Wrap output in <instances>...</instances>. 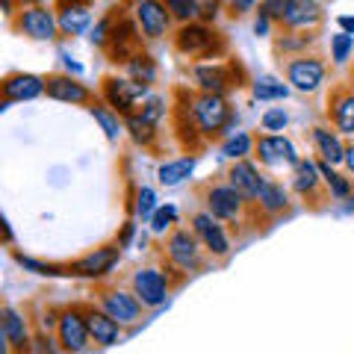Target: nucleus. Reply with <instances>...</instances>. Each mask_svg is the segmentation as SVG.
<instances>
[{
    "label": "nucleus",
    "mask_w": 354,
    "mask_h": 354,
    "mask_svg": "<svg viewBox=\"0 0 354 354\" xmlns=\"http://www.w3.org/2000/svg\"><path fill=\"white\" fill-rule=\"evenodd\" d=\"M174 50L180 57L192 59V62H204V59H218L227 50V39L218 30H213L204 21H192V24H180L174 32Z\"/></svg>",
    "instance_id": "f257e3e1"
},
{
    "label": "nucleus",
    "mask_w": 354,
    "mask_h": 354,
    "mask_svg": "<svg viewBox=\"0 0 354 354\" xmlns=\"http://www.w3.org/2000/svg\"><path fill=\"white\" fill-rule=\"evenodd\" d=\"M192 109L198 118L204 139H218L225 136L227 127L234 124V109L225 101V95H209V92H198L192 95Z\"/></svg>",
    "instance_id": "f03ea898"
},
{
    "label": "nucleus",
    "mask_w": 354,
    "mask_h": 354,
    "mask_svg": "<svg viewBox=\"0 0 354 354\" xmlns=\"http://www.w3.org/2000/svg\"><path fill=\"white\" fill-rule=\"evenodd\" d=\"M101 95L109 109H115L121 118H130L133 113H139V104L148 101V86L145 83H136L130 77H115L109 74L101 80Z\"/></svg>",
    "instance_id": "7ed1b4c3"
},
{
    "label": "nucleus",
    "mask_w": 354,
    "mask_h": 354,
    "mask_svg": "<svg viewBox=\"0 0 354 354\" xmlns=\"http://www.w3.org/2000/svg\"><path fill=\"white\" fill-rule=\"evenodd\" d=\"M204 207L207 213H213L218 221H230V225H239L245 209L254 207L239 189H234L230 183H209L204 189Z\"/></svg>",
    "instance_id": "20e7f679"
},
{
    "label": "nucleus",
    "mask_w": 354,
    "mask_h": 354,
    "mask_svg": "<svg viewBox=\"0 0 354 354\" xmlns=\"http://www.w3.org/2000/svg\"><path fill=\"white\" fill-rule=\"evenodd\" d=\"M104 50H106L109 62H115V65H127L130 59H136L139 53H145V44H142V30H139L136 21L118 15Z\"/></svg>",
    "instance_id": "39448f33"
},
{
    "label": "nucleus",
    "mask_w": 354,
    "mask_h": 354,
    "mask_svg": "<svg viewBox=\"0 0 354 354\" xmlns=\"http://www.w3.org/2000/svg\"><path fill=\"white\" fill-rule=\"evenodd\" d=\"M204 242L189 227H174L165 239V257L180 272H198L204 266Z\"/></svg>",
    "instance_id": "423d86ee"
},
{
    "label": "nucleus",
    "mask_w": 354,
    "mask_h": 354,
    "mask_svg": "<svg viewBox=\"0 0 354 354\" xmlns=\"http://www.w3.org/2000/svg\"><path fill=\"white\" fill-rule=\"evenodd\" d=\"M174 97H177V104L171 109L174 136L186 151H198L204 145V133L198 127V118H195V109H192V92L189 88H174Z\"/></svg>",
    "instance_id": "0eeeda50"
},
{
    "label": "nucleus",
    "mask_w": 354,
    "mask_h": 354,
    "mask_svg": "<svg viewBox=\"0 0 354 354\" xmlns=\"http://www.w3.org/2000/svg\"><path fill=\"white\" fill-rule=\"evenodd\" d=\"M57 342L65 354H83L88 351V342H92V334H88L86 316L80 304L62 307L59 313V325H57Z\"/></svg>",
    "instance_id": "6e6552de"
},
{
    "label": "nucleus",
    "mask_w": 354,
    "mask_h": 354,
    "mask_svg": "<svg viewBox=\"0 0 354 354\" xmlns=\"http://www.w3.org/2000/svg\"><path fill=\"white\" fill-rule=\"evenodd\" d=\"M239 77H242V65L236 59L227 62H198L195 65V83L201 92L209 95H225L227 88H239Z\"/></svg>",
    "instance_id": "1a4fd4ad"
},
{
    "label": "nucleus",
    "mask_w": 354,
    "mask_h": 354,
    "mask_svg": "<svg viewBox=\"0 0 354 354\" xmlns=\"http://www.w3.org/2000/svg\"><path fill=\"white\" fill-rule=\"evenodd\" d=\"M283 74H286V80L292 83V88L310 95L325 83L328 65L322 62V57H316V53H301V57H290L283 62Z\"/></svg>",
    "instance_id": "9d476101"
},
{
    "label": "nucleus",
    "mask_w": 354,
    "mask_h": 354,
    "mask_svg": "<svg viewBox=\"0 0 354 354\" xmlns=\"http://www.w3.org/2000/svg\"><path fill=\"white\" fill-rule=\"evenodd\" d=\"M130 286H133V295H136L145 307H162L171 295L169 278H165L160 269H153V266H142V269L133 272Z\"/></svg>",
    "instance_id": "9b49d317"
},
{
    "label": "nucleus",
    "mask_w": 354,
    "mask_h": 354,
    "mask_svg": "<svg viewBox=\"0 0 354 354\" xmlns=\"http://www.w3.org/2000/svg\"><path fill=\"white\" fill-rule=\"evenodd\" d=\"M97 304H101L104 313H109L121 325H136L142 319V307H145L133 292L115 290V286H101L97 290Z\"/></svg>",
    "instance_id": "f8f14e48"
},
{
    "label": "nucleus",
    "mask_w": 354,
    "mask_h": 354,
    "mask_svg": "<svg viewBox=\"0 0 354 354\" xmlns=\"http://www.w3.org/2000/svg\"><path fill=\"white\" fill-rule=\"evenodd\" d=\"M12 27L18 32H24L27 39L50 41V39H57L59 21L53 18V12H50V9H44V6H24V9H21V15L12 18Z\"/></svg>",
    "instance_id": "ddd939ff"
},
{
    "label": "nucleus",
    "mask_w": 354,
    "mask_h": 354,
    "mask_svg": "<svg viewBox=\"0 0 354 354\" xmlns=\"http://www.w3.org/2000/svg\"><path fill=\"white\" fill-rule=\"evenodd\" d=\"M118 257H121V245L115 239L113 245H101V248L88 251L86 257L68 263L65 269H68V274H74V278H104L106 272H113Z\"/></svg>",
    "instance_id": "4468645a"
},
{
    "label": "nucleus",
    "mask_w": 354,
    "mask_h": 354,
    "mask_svg": "<svg viewBox=\"0 0 354 354\" xmlns=\"http://www.w3.org/2000/svg\"><path fill=\"white\" fill-rule=\"evenodd\" d=\"M254 153L260 157L263 165H269V169H278V165H295L301 162V157L295 153L292 142L286 136H278V133H263V136L254 139Z\"/></svg>",
    "instance_id": "2eb2a0df"
},
{
    "label": "nucleus",
    "mask_w": 354,
    "mask_h": 354,
    "mask_svg": "<svg viewBox=\"0 0 354 354\" xmlns=\"http://www.w3.org/2000/svg\"><path fill=\"white\" fill-rule=\"evenodd\" d=\"M44 95L62 104H74V106H86L95 104L92 88H86L80 80H74L71 74H48L44 77Z\"/></svg>",
    "instance_id": "dca6fc26"
},
{
    "label": "nucleus",
    "mask_w": 354,
    "mask_h": 354,
    "mask_svg": "<svg viewBox=\"0 0 354 354\" xmlns=\"http://www.w3.org/2000/svg\"><path fill=\"white\" fill-rule=\"evenodd\" d=\"M171 12L162 0H139L136 3V24L145 39H162L171 30Z\"/></svg>",
    "instance_id": "f3484780"
},
{
    "label": "nucleus",
    "mask_w": 354,
    "mask_h": 354,
    "mask_svg": "<svg viewBox=\"0 0 354 354\" xmlns=\"http://www.w3.org/2000/svg\"><path fill=\"white\" fill-rule=\"evenodd\" d=\"M328 118L339 133L354 136V88L348 83H337L328 95Z\"/></svg>",
    "instance_id": "a211bd4d"
},
{
    "label": "nucleus",
    "mask_w": 354,
    "mask_h": 354,
    "mask_svg": "<svg viewBox=\"0 0 354 354\" xmlns=\"http://www.w3.org/2000/svg\"><path fill=\"white\" fill-rule=\"evenodd\" d=\"M3 342H6L3 354H30L32 351L30 325L12 304H3Z\"/></svg>",
    "instance_id": "6ab92c4d"
},
{
    "label": "nucleus",
    "mask_w": 354,
    "mask_h": 354,
    "mask_svg": "<svg viewBox=\"0 0 354 354\" xmlns=\"http://www.w3.org/2000/svg\"><path fill=\"white\" fill-rule=\"evenodd\" d=\"M192 230L198 234V239L204 242V248L213 254V257H227L230 251V242H227V234L221 227V221L213 216V213H195L192 216Z\"/></svg>",
    "instance_id": "aec40b11"
},
{
    "label": "nucleus",
    "mask_w": 354,
    "mask_h": 354,
    "mask_svg": "<svg viewBox=\"0 0 354 354\" xmlns=\"http://www.w3.org/2000/svg\"><path fill=\"white\" fill-rule=\"evenodd\" d=\"M0 92H3V106L0 109H6L9 104H15V101H32V97L44 95V77L24 74V71L6 74L3 83H0Z\"/></svg>",
    "instance_id": "412c9836"
},
{
    "label": "nucleus",
    "mask_w": 354,
    "mask_h": 354,
    "mask_svg": "<svg viewBox=\"0 0 354 354\" xmlns=\"http://www.w3.org/2000/svg\"><path fill=\"white\" fill-rule=\"evenodd\" d=\"M83 307V316H86V325H88V334H92V342H97L101 348L115 346L121 339V322H115L109 313H104L101 307L95 304H80Z\"/></svg>",
    "instance_id": "4be33fe9"
},
{
    "label": "nucleus",
    "mask_w": 354,
    "mask_h": 354,
    "mask_svg": "<svg viewBox=\"0 0 354 354\" xmlns=\"http://www.w3.org/2000/svg\"><path fill=\"white\" fill-rule=\"evenodd\" d=\"M325 21V9L316 0H290L283 9L281 27L283 30H313Z\"/></svg>",
    "instance_id": "5701e85b"
},
{
    "label": "nucleus",
    "mask_w": 354,
    "mask_h": 354,
    "mask_svg": "<svg viewBox=\"0 0 354 354\" xmlns=\"http://www.w3.org/2000/svg\"><path fill=\"white\" fill-rule=\"evenodd\" d=\"M227 183L234 186V189H239L251 204H257V195L263 189L266 177L260 174V169L251 160H236L234 165H230V171H227Z\"/></svg>",
    "instance_id": "b1692460"
},
{
    "label": "nucleus",
    "mask_w": 354,
    "mask_h": 354,
    "mask_svg": "<svg viewBox=\"0 0 354 354\" xmlns=\"http://www.w3.org/2000/svg\"><path fill=\"white\" fill-rule=\"evenodd\" d=\"M292 189L301 198H325L322 192V174H319V165L313 160H304L292 169Z\"/></svg>",
    "instance_id": "393cba45"
},
{
    "label": "nucleus",
    "mask_w": 354,
    "mask_h": 354,
    "mask_svg": "<svg viewBox=\"0 0 354 354\" xmlns=\"http://www.w3.org/2000/svg\"><path fill=\"white\" fill-rule=\"evenodd\" d=\"M310 136H313L316 153H319V157H322L325 162H330V165L346 162V145L339 142L337 130H330V127H325V124H316L313 130H310Z\"/></svg>",
    "instance_id": "a878e982"
},
{
    "label": "nucleus",
    "mask_w": 354,
    "mask_h": 354,
    "mask_svg": "<svg viewBox=\"0 0 354 354\" xmlns=\"http://www.w3.org/2000/svg\"><path fill=\"white\" fill-rule=\"evenodd\" d=\"M257 207H260V213H266V216H281L283 209L290 207V192L283 189V183L266 180L260 195H257Z\"/></svg>",
    "instance_id": "bb28decb"
},
{
    "label": "nucleus",
    "mask_w": 354,
    "mask_h": 354,
    "mask_svg": "<svg viewBox=\"0 0 354 354\" xmlns=\"http://www.w3.org/2000/svg\"><path fill=\"white\" fill-rule=\"evenodd\" d=\"M92 6H65V9H57V21H59V32L62 36H80V32L88 27L92 21Z\"/></svg>",
    "instance_id": "cd10ccee"
},
{
    "label": "nucleus",
    "mask_w": 354,
    "mask_h": 354,
    "mask_svg": "<svg viewBox=\"0 0 354 354\" xmlns=\"http://www.w3.org/2000/svg\"><path fill=\"white\" fill-rule=\"evenodd\" d=\"M319 174H322V180L328 186V198H334V201H346V198L354 195V180H348V177H342L339 171L330 169V162L319 160Z\"/></svg>",
    "instance_id": "c85d7f7f"
},
{
    "label": "nucleus",
    "mask_w": 354,
    "mask_h": 354,
    "mask_svg": "<svg viewBox=\"0 0 354 354\" xmlns=\"http://www.w3.org/2000/svg\"><path fill=\"white\" fill-rule=\"evenodd\" d=\"M124 127L130 130V136H133V142L136 145H142V148H153L157 145V136H160V124H153V121H148L142 113H133L130 118H124Z\"/></svg>",
    "instance_id": "c756f323"
},
{
    "label": "nucleus",
    "mask_w": 354,
    "mask_h": 354,
    "mask_svg": "<svg viewBox=\"0 0 354 354\" xmlns=\"http://www.w3.org/2000/svg\"><path fill=\"white\" fill-rule=\"evenodd\" d=\"M192 171H195V157H180V160L162 162L160 165V183L162 186H177V183H183Z\"/></svg>",
    "instance_id": "7c9ffc66"
},
{
    "label": "nucleus",
    "mask_w": 354,
    "mask_h": 354,
    "mask_svg": "<svg viewBox=\"0 0 354 354\" xmlns=\"http://www.w3.org/2000/svg\"><path fill=\"white\" fill-rule=\"evenodd\" d=\"M310 44H316L313 32L307 36L304 30H286L283 36L274 39V53H283V57H290V53H295V50H307Z\"/></svg>",
    "instance_id": "2f4dec72"
},
{
    "label": "nucleus",
    "mask_w": 354,
    "mask_h": 354,
    "mask_svg": "<svg viewBox=\"0 0 354 354\" xmlns=\"http://www.w3.org/2000/svg\"><path fill=\"white\" fill-rule=\"evenodd\" d=\"M124 68H127V74H130V80H136V83L151 86L153 80H157V62L151 59V53H139V57L130 59Z\"/></svg>",
    "instance_id": "473e14b6"
},
{
    "label": "nucleus",
    "mask_w": 354,
    "mask_h": 354,
    "mask_svg": "<svg viewBox=\"0 0 354 354\" xmlns=\"http://www.w3.org/2000/svg\"><path fill=\"white\" fill-rule=\"evenodd\" d=\"M251 92L257 101H283L286 95H290V86L281 83V80H272V77H263L251 86Z\"/></svg>",
    "instance_id": "72a5a7b5"
},
{
    "label": "nucleus",
    "mask_w": 354,
    "mask_h": 354,
    "mask_svg": "<svg viewBox=\"0 0 354 354\" xmlns=\"http://www.w3.org/2000/svg\"><path fill=\"white\" fill-rule=\"evenodd\" d=\"M88 109H92V115H95V121H97V124L104 127L106 139H109V142H115V139L121 136V118H118V113H115V109L101 106V104H92Z\"/></svg>",
    "instance_id": "f704fd0d"
},
{
    "label": "nucleus",
    "mask_w": 354,
    "mask_h": 354,
    "mask_svg": "<svg viewBox=\"0 0 354 354\" xmlns=\"http://www.w3.org/2000/svg\"><path fill=\"white\" fill-rule=\"evenodd\" d=\"M221 151H225V157H230V160H245L254 151V136L251 133H236V136H230L225 145H221Z\"/></svg>",
    "instance_id": "c9c22d12"
},
{
    "label": "nucleus",
    "mask_w": 354,
    "mask_h": 354,
    "mask_svg": "<svg viewBox=\"0 0 354 354\" xmlns=\"http://www.w3.org/2000/svg\"><path fill=\"white\" fill-rule=\"evenodd\" d=\"M165 6H169L171 18L177 21V24H192V21H198V6L195 0H162Z\"/></svg>",
    "instance_id": "e433bc0d"
},
{
    "label": "nucleus",
    "mask_w": 354,
    "mask_h": 354,
    "mask_svg": "<svg viewBox=\"0 0 354 354\" xmlns=\"http://www.w3.org/2000/svg\"><path fill=\"white\" fill-rule=\"evenodd\" d=\"M15 263L21 266V269L27 272H36V274H68V269L65 266H53V263H41L36 257H24V254H12Z\"/></svg>",
    "instance_id": "4c0bfd02"
},
{
    "label": "nucleus",
    "mask_w": 354,
    "mask_h": 354,
    "mask_svg": "<svg viewBox=\"0 0 354 354\" xmlns=\"http://www.w3.org/2000/svg\"><path fill=\"white\" fill-rule=\"evenodd\" d=\"M354 50V36H348V32H334L330 36V59H334L337 65H342Z\"/></svg>",
    "instance_id": "58836bf2"
},
{
    "label": "nucleus",
    "mask_w": 354,
    "mask_h": 354,
    "mask_svg": "<svg viewBox=\"0 0 354 354\" xmlns=\"http://www.w3.org/2000/svg\"><path fill=\"white\" fill-rule=\"evenodd\" d=\"M174 221H177V209H174L171 204L160 207L157 213H153V218H151V230H153V236H162L165 230H171V227H174Z\"/></svg>",
    "instance_id": "ea45409f"
},
{
    "label": "nucleus",
    "mask_w": 354,
    "mask_h": 354,
    "mask_svg": "<svg viewBox=\"0 0 354 354\" xmlns=\"http://www.w3.org/2000/svg\"><path fill=\"white\" fill-rule=\"evenodd\" d=\"M157 192L148 189V186H142L139 195H136V216L139 218H153V213H157Z\"/></svg>",
    "instance_id": "a19ab883"
},
{
    "label": "nucleus",
    "mask_w": 354,
    "mask_h": 354,
    "mask_svg": "<svg viewBox=\"0 0 354 354\" xmlns=\"http://www.w3.org/2000/svg\"><path fill=\"white\" fill-rule=\"evenodd\" d=\"M260 124H263V130H269V133H278V130H283L286 124H290V115H286L281 106H272V109H266V113H263Z\"/></svg>",
    "instance_id": "79ce46f5"
},
{
    "label": "nucleus",
    "mask_w": 354,
    "mask_h": 354,
    "mask_svg": "<svg viewBox=\"0 0 354 354\" xmlns=\"http://www.w3.org/2000/svg\"><path fill=\"white\" fill-rule=\"evenodd\" d=\"M139 113L145 115L148 121H153V124H160V118L165 115V101H162V97H148L145 106H142Z\"/></svg>",
    "instance_id": "37998d69"
},
{
    "label": "nucleus",
    "mask_w": 354,
    "mask_h": 354,
    "mask_svg": "<svg viewBox=\"0 0 354 354\" xmlns=\"http://www.w3.org/2000/svg\"><path fill=\"white\" fill-rule=\"evenodd\" d=\"M195 6H198V21L209 24V21H216V15H218L221 0H195Z\"/></svg>",
    "instance_id": "c03bdc74"
},
{
    "label": "nucleus",
    "mask_w": 354,
    "mask_h": 354,
    "mask_svg": "<svg viewBox=\"0 0 354 354\" xmlns=\"http://www.w3.org/2000/svg\"><path fill=\"white\" fill-rule=\"evenodd\" d=\"M286 3H290V0H263V6H260V9H263V12L274 21V24H281Z\"/></svg>",
    "instance_id": "a18cd8bd"
},
{
    "label": "nucleus",
    "mask_w": 354,
    "mask_h": 354,
    "mask_svg": "<svg viewBox=\"0 0 354 354\" xmlns=\"http://www.w3.org/2000/svg\"><path fill=\"white\" fill-rule=\"evenodd\" d=\"M32 351H36V354H59L62 348L53 346V339H50V337L36 334V337H32Z\"/></svg>",
    "instance_id": "49530a36"
},
{
    "label": "nucleus",
    "mask_w": 354,
    "mask_h": 354,
    "mask_svg": "<svg viewBox=\"0 0 354 354\" xmlns=\"http://www.w3.org/2000/svg\"><path fill=\"white\" fill-rule=\"evenodd\" d=\"M269 27H272V18L263 12H257V21H254V32H257V36H266V32H269Z\"/></svg>",
    "instance_id": "de8ad7c7"
},
{
    "label": "nucleus",
    "mask_w": 354,
    "mask_h": 354,
    "mask_svg": "<svg viewBox=\"0 0 354 354\" xmlns=\"http://www.w3.org/2000/svg\"><path fill=\"white\" fill-rule=\"evenodd\" d=\"M251 6H254V0H234V3H230V9H234V15H236V18H239V15H245Z\"/></svg>",
    "instance_id": "09e8293b"
},
{
    "label": "nucleus",
    "mask_w": 354,
    "mask_h": 354,
    "mask_svg": "<svg viewBox=\"0 0 354 354\" xmlns=\"http://www.w3.org/2000/svg\"><path fill=\"white\" fill-rule=\"evenodd\" d=\"M130 236H133V221H127V225H124V230H121V236H118V245L124 248L127 242H130Z\"/></svg>",
    "instance_id": "8fccbe9b"
},
{
    "label": "nucleus",
    "mask_w": 354,
    "mask_h": 354,
    "mask_svg": "<svg viewBox=\"0 0 354 354\" xmlns=\"http://www.w3.org/2000/svg\"><path fill=\"white\" fill-rule=\"evenodd\" d=\"M65 6H92V0H57V9H65Z\"/></svg>",
    "instance_id": "3c124183"
},
{
    "label": "nucleus",
    "mask_w": 354,
    "mask_h": 354,
    "mask_svg": "<svg viewBox=\"0 0 354 354\" xmlns=\"http://www.w3.org/2000/svg\"><path fill=\"white\" fill-rule=\"evenodd\" d=\"M339 27L346 30L348 36H354V18H351V15H342V18H339Z\"/></svg>",
    "instance_id": "603ef678"
},
{
    "label": "nucleus",
    "mask_w": 354,
    "mask_h": 354,
    "mask_svg": "<svg viewBox=\"0 0 354 354\" xmlns=\"http://www.w3.org/2000/svg\"><path fill=\"white\" fill-rule=\"evenodd\" d=\"M346 165H348V171L354 174V142H351V145H346Z\"/></svg>",
    "instance_id": "864d4df0"
},
{
    "label": "nucleus",
    "mask_w": 354,
    "mask_h": 354,
    "mask_svg": "<svg viewBox=\"0 0 354 354\" xmlns=\"http://www.w3.org/2000/svg\"><path fill=\"white\" fill-rule=\"evenodd\" d=\"M24 6H41V0H21Z\"/></svg>",
    "instance_id": "5fc2aeb1"
}]
</instances>
